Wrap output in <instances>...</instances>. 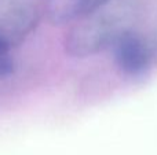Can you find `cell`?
<instances>
[{"label": "cell", "mask_w": 157, "mask_h": 155, "mask_svg": "<svg viewBox=\"0 0 157 155\" xmlns=\"http://www.w3.org/2000/svg\"><path fill=\"white\" fill-rule=\"evenodd\" d=\"M105 0H46V15L54 25L72 23Z\"/></svg>", "instance_id": "cell-4"}, {"label": "cell", "mask_w": 157, "mask_h": 155, "mask_svg": "<svg viewBox=\"0 0 157 155\" xmlns=\"http://www.w3.org/2000/svg\"><path fill=\"white\" fill-rule=\"evenodd\" d=\"M110 49L117 70L128 78H141L146 76L156 62L152 40L135 29L123 34Z\"/></svg>", "instance_id": "cell-3"}, {"label": "cell", "mask_w": 157, "mask_h": 155, "mask_svg": "<svg viewBox=\"0 0 157 155\" xmlns=\"http://www.w3.org/2000/svg\"><path fill=\"white\" fill-rule=\"evenodd\" d=\"M14 49L6 44L0 43V80L8 78L15 71V59H14Z\"/></svg>", "instance_id": "cell-5"}, {"label": "cell", "mask_w": 157, "mask_h": 155, "mask_svg": "<svg viewBox=\"0 0 157 155\" xmlns=\"http://www.w3.org/2000/svg\"><path fill=\"white\" fill-rule=\"evenodd\" d=\"M142 13V0H105L75 21L65 38L66 54L87 58L110 48L123 34L134 30Z\"/></svg>", "instance_id": "cell-1"}, {"label": "cell", "mask_w": 157, "mask_h": 155, "mask_svg": "<svg viewBox=\"0 0 157 155\" xmlns=\"http://www.w3.org/2000/svg\"><path fill=\"white\" fill-rule=\"evenodd\" d=\"M46 0H0V43L15 48L37 27Z\"/></svg>", "instance_id": "cell-2"}]
</instances>
